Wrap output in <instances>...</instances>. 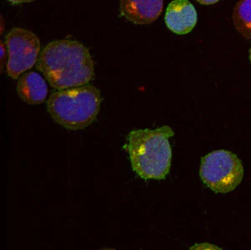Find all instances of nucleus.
Instances as JSON below:
<instances>
[{
	"label": "nucleus",
	"instance_id": "10",
	"mask_svg": "<svg viewBox=\"0 0 251 250\" xmlns=\"http://www.w3.org/2000/svg\"><path fill=\"white\" fill-rule=\"evenodd\" d=\"M188 250H222L216 245H212L209 243H201L194 245Z\"/></svg>",
	"mask_w": 251,
	"mask_h": 250
},
{
	"label": "nucleus",
	"instance_id": "13",
	"mask_svg": "<svg viewBox=\"0 0 251 250\" xmlns=\"http://www.w3.org/2000/svg\"><path fill=\"white\" fill-rule=\"evenodd\" d=\"M114 250V249H103V250Z\"/></svg>",
	"mask_w": 251,
	"mask_h": 250
},
{
	"label": "nucleus",
	"instance_id": "1",
	"mask_svg": "<svg viewBox=\"0 0 251 250\" xmlns=\"http://www.w3.org/2000/svg\"><path fill=\"white\" fill-rule=\"evenodd\" d=\"M38 69L55 89L85 86L94 77V61L82 44L71 40H55L41 52Z\"/></svg>",
	"mask_w": 251,
	"mask_h": 250
},
{
	"label": "nucleus",
	"instance_id": "2",
	"mask_svg": "<svg viewBox=\"0 0 251 250\" xmlns=\"http://www.w3.org/2000/svg\"><path fill=\"white\" fill-rule=\"evenodd\" d=\"M174 135V130L169 126L129 133L126 149L132 169L137 175L146 180L165 178L172 161L169 138Z\"/></svg>",
	"mask_w": 251,
	"mask_h": 250
},
{
	"label": "nucleus",
	"instance_id": "9",
	"mask_svg": "<svg viewBox=\"0 0 251 250\" xmlns=\"http://www.w3.org/2000/svg\"><path fill=\"white\" fill-rule=\"evenodd\" d=\"M233 20L237 30L244 37L251 40V0H242L236 3Z\"/></svg>",
	"mask_w": 251,
	"mask_h": 250
},
{
	"label": "nucleus",
	"instance_id": "8",
	"mask_svg": "<svg viewBox=\"0 0 251 250\" xmlns=\"http://www.w3.org/2000/svg\"><path fill=\"white\" fill-rule=\"evenodd\" d=\"M17 92L20 99L26 104H40L47 98L48 86L37 72H27L18 81Z\"/></svg>",
	"mask_w": 251,
	"mask_h": 250
},
{
	"label": "nucleus",
	"instance_id": "7",
	"mask_svg": "<svg viewBox=\"0 0 251 250\" xmlns=\"http://www.w3.org/2000/svg\"><path fill=\"white\" fill-rule=\"evenodd\" d=\"M163 0H122L121 15L137 25H149L157 20L163 11Z\"/></svg>",
	"mask_w": 251,
	"mask_h": 250
},
{
	"label": "nucleus",
	"instance_id": "5",
	"mask_svg": "<svg viewBox=\"0 0 251 250\" xmlns=\"http://www.w3.org/2000/svg\"><path fill=\"white\" fill-rule=\"evenodd\" d=\"M5 45L7 73L13 79H17L36 62L40 52V39L28 29L14 28L6 35Z\"/></svg>",
	"mask_w": 251,
	"mask_h": 250
},
{
	"label": "nucleus",
	"instance_id": "3",
	"mask_svg": "<svg viewBox=\"0 0 251 250\" xmlns=\"http://www.w3.org/2000/svg\"><path fill=\"white\" fill-rule=\"evenodd\" d=\"M101 97L92 85L54 92L47 101V110L53 120L70 130H84L99 113Z\"/></svg>",
	"mask_w": 251,
	"mask_h": 250
},
{
	"label": "nucleus",
	"instance_id": "4",
	"mask_svg": "<svg viewBox=\"0 0 251 250\" xmlns=\"http://www.w3.org/2000/svg\"><path fill=\"white\" fill-rule=\"evenodd\" d=\"M200 176L214 193H230L241 183L244 167L236 155L227 150H215L202 158Z\"/></svg>",
	"mask_w": 251,
	"mask_h": 250
},
{
	"label": "nucleus",
	"instance_id": "12",
	"mask_svg": "<svg viewBox=\"0 0 251 250\" xmlns=\"http://www.w3.org/2000/svg\"><path fill=\"white\" fill-rule=\"evenodd\" d=\"M199 3H202V4H213V3H217V0H214V1H198Z\"/></svg>",
	"mask_w": 251,
	"mask_h": 250
},
{
	"label": "nucleus",
	"instance_id": "6",
	"mask_svg": "<svg viewBox=\"0 0 251 250\" xmlns=\"http://www.w3.org/2000/svg\"><path fill=\"white\" fill-rule=\"evenodd\" d=\"M198 15L194 6L187 0H175L169 3L165 22L170 30L177 35H185L194 29Z\"/></svg>",
	"mask_w": 251,
	"mask_h": 250
},
{
	"label": "nucleus",
	"instance_id": "11",
	"mask_svg": "<svg viewBox=\"0 0 251 250\" xmlns=\"http://www.w3.org/2000/svg\"><path fill=\"white\" fill-rule=\"evenodd\" d=\"M5 44L1 42V72H3V65L6 61V51L7 47H5Z\"/></svg>",
	"mask_w": 251,
	"mask_h": 250
},
{
	"label": "nucleus",
	"instance_id": "14",
	"mask_svg": "<svg viewBox=\"0 0 251 250\" xmlns=\"http://www.w3.org/2000/svg\"><path fill=\"white\" fill-rule=\"evenodd\" d=\"M250 60H251V52H250Z\"/></svg>",
	"mask_w": 251,
	"mask_h": 250
}]
</instances>
